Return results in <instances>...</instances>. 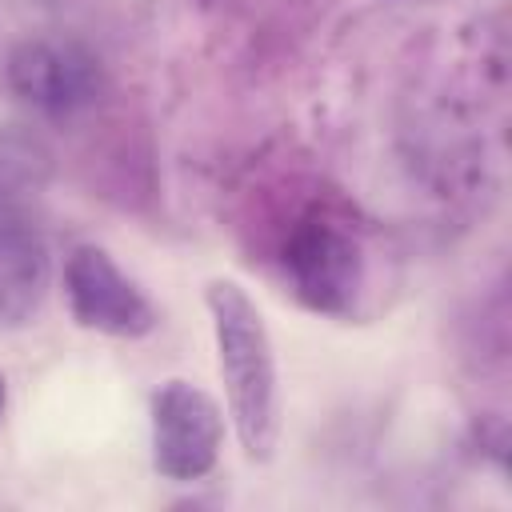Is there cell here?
<instances>
[{
    "instance_id": "cell-1",
    "label": "cell",
    "mask_w": 512,
    "mask_h": 512,
    "mask_svg": "<svg viewBox=\"0 0 512 512\" xmlns=\"http://www.w3.org/2000/svg\"><path fill=\"white\" fill-rule=\"evenodd\" d=\"M216 360L228 392V416L248 460L264 464L280 440V380L268 324L236 280H212L204 292Z\"/></svg>"
},
{
    "instance_id": "cell-3",
    "label": "cell",
    "mask_w": 512,
    "mask_h": 512,
    "mask_svg": "<svg viewBox=\"0 0 512 512\" xmlns=\"http://www.w3.org/2000/svg\"><path fill=\"white\" fill-rule=\"evenodd\" d=\"M224 448V412L220 404L188 384L168 380L152 396V468L172 484L204 480Z\"/></svg>"
},
{
    "instance_id": "cell-6",
    "label": "cell",
    "mask_w": 512,
    "mask_h": 512,
    "mask_svg": "<svg viewBox=\"0 0 512 512\" xmlns=\"http://www.w3.org/2000/svg\"><path fill=\"white\" fill-rule=\"evenodd\" d=\"M52 284V252L28 212L0 216V328H24L40 316Z\"/></svg>"
},
{
    "instance_id": "cell-4",
    "label": "cell",
    "mask_w": 512,
    "mask_h": 512,
    "mask_svg": "<svg viewBox=\"0 0 512 512\" xmlns=\"http://www.w3.org/2000/svg\"><path fill=\"white\" fill-rule=\"evenodd\" d=\"M8 88L52 120L88 112L104 92V64L80 40H24L8 56Z\"/></svg>"
},
{
    "instance_id": "cell-7",
    "label": "cell",
    "mask_w": 512,
    "mask_h": 512,
    "mask_svg": "<svg viewBox=\"0 0 512 512\" xmlns=\"http://www.w3.org/2000/svg\"><path fill=\"white\" fill-rule=\"evenodd\" d=\"M56 172L52 148L28 128H0V216L28 212Z\"/></svg>"
},
{
    "instance_id": "cell-8",
    "label": "cell",
    "mask_w": 512,
    "mask_h": 512,
    "mask_svg": "<svg viewBox=\"0 0 512 512\" xmlns=\"http://www.w3.org/2000/svg\"><path fill=\"white\" fill-rule=\"evenodd\" d=\"M4 412H8V384H4V376H0V420H4Z\"/></svg>"
},
{
    "instance_id": "cell-5",
    "label": "cell",
    "mask_w": 512,
    "mask_h": 512,
    "mask_svg": "<svg viewBox=\"0 0 512 512\" xmlns=\"http://www.w3.org/2000/svg\"><path fill=\"white\" fill-rule=\"evenodd\" d=\"M64 300L80 328L116 336V340H140L156 328L152 300L136 288L132 276L120 272V264L100 244H76L64 260Z\"/></svg>"
},
{
    "instance_id": "cell-2",
    "label": "cell",
    "mask_w": 512,
    "mask_h": 512,
    "mask_svg": "<svg viewBox=\"0 0 512 512\" xmlns=\"http://www.w3.org/2000/svg\"><path fill=\"white\" fill-rule=\"evenodd\" d=\"M284 280L292 296L320 316L348 320L364 292V252L352 232L332 220H300L284 240Z\"/></svg>"
}]
</instances>
